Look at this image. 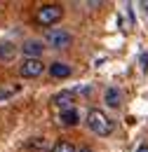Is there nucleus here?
<instances>
[{"instance_id":"nucleus-1","label":"nucleus","mask_w":148,"mask_h":152,"mask_svg":"<svg viewBox=\"0 0 148 152\" xmlns=\"http://www.w3.org/2000/svg\"><path fill=\"white\" fill-rule=\"evenodd\" d=\"M85 124H87V129H90L94 136H111L113 133V122L108 119V115L104 113V110H99V108H92V110L87 113Z\"/></svg>"},{"instance_id":"nucleus-2","label":"nucleus","mask_w":148,"mask_h":152,"mask_svg":"<svg viewBox=\"0 0 148 152\" xmlns=\"http://www.w3.org/2000/svg\"><path fill=\"white\" fill-rule=\"evenodd\" d=\"M45 45H50L54 49H66V47L73 45V35L66 28H50L45 33Z\"/></svg>"},{"instance_id":"nucleus-3","label":"nucleus","mask_w":148,"mask_h":152,"mask_svg":"<svg viewBox=\"0 0 148 152\" xmlns=\"http://www.w3.org/2000/svg\"><path fill=\"white\" fill-rule=\"evenodd\" d=\"M61 17H64L61 5H42L36 14V21L40 26H54L56 21H61Z\"/></svg>"},{"instance_id":"nucleus-4","label":"nucleus","mask_w":148,"mask_h":152,"mask_svg":"<svg viewBox=\"0 0 148 152\" xmlns=\"http://www.w3.org/2000/svg\"><path fill=\"white\" fill-rule=\"evenodd\" d=\"M45 73V63L42 58H24V63L19 66V75L26 80H36Z\"/></svg>"},{"instance_id":"nucleus-5","label":"nucleus","mask_w":148,"mask_h":152,"mask_svg":"<svg viewBox=\"0 0 148 152\" xmlns=\"http://www.w3.org/2000/svg\"><path fill=\"white\" fill-rule=\"evenodd\" d=\"M45 47L47 45H42V40H26L21 45V52L26 54V58H40L45 54Z\"/></svg>"},{"instance_id":"nucleus-6","label":"nucleus","mask_w":148,"mask_h":152,"mask_svg":"<svg viewBox=\"0 0 148 152\" xmlns=\"http://www.w3.org/2000/svg\"><path fill=\"white\" fill-rule=\"evenodd\" d=\"M52 103L59 108V113L71 110V108H75V94L73 91H59V94L52 98Z\"/></svg>"},{"instance_id":"nucleus-7","label":"nucleus","mask_w":148,"mask_h":152,"mask_svg":"<svg viewBox=\"0 0 148 152\" xmlns=\"http://www.w3.org/2000/svg\"><path fill=\"white\" fill-rule=\"evenodd\" d=\"M17 54H19V49L14 42H10V40L0 42V63H12L17 58Z\"/></svg>"},{"instance_id":"nucleus-8","label":"nucleus","mask_w":148,"mask_h":152,"mask_svg":"<svg viewBox=\"0 0 148 152\" xmlns=\"http://www.w3.org/2000/svg\"><path fill=\"white\" fill-rule=\"evenodd\" d=\"M71 66L68 63H64V61H54V63H50V75L54 77V80H66V77H71Z\"/></svg>"},{"instance_id":"nucleus-9","label":"nucleus","mask_w":148,"mask_h":152,"mask_svg":"<svg viewBox=\"0 0 148 152\" xmlns=\"http://www.w3.org/2000/svg\"><path fill=\"white\" fill-rule=\"evenodd\" d=\"M104 101H106V105H108V108L118 110V108L122 105V94H120V89H118V87H108V89H106V94H104Z\"/></svg>"},{"instance_id":"nucleus-10","label":"nucleus","mask_w":148,"mask_h":152,"mask_svg":"<svg viewBox=\"0 0 148 152\" xmlns=\"http://www.w3.org/2000/svg\"><path fill=\"white\" fill-rule=\"evenodd\" d=\"M78 122H80V115H78V110H75V108L59 113V124H61V126H75Z\"/></svg>"},{"instance_id":"nucleus-11","label":"nucleus","mask_w":148,"mask_h":152,"mask_svg":"<svg viewBox=\"0 0 148 152\" xmlns=\"http://www.w3.org/2000/svg\"><path fill=\"white\" fill-rule=\"evenodd\" d=\"M50 152H78V150H75L73 143H68V140H59V143H56Z\"/></svg>"},{"instance_id":"nucleus-12","label":"nucleus","mask_w":148,"mask_h":152,"mask_svg":"<svg viewBox=\"0 0 148 152\" xmlns=\"http://www.w3.org/2000/svg\"><path fill=\"white\" fill-rule=\"evenodd\" d=\"M28 150H36V152H45V138H33L28 143Z\"/></svg>"},{"instance_id":"nucleus-13","label":"nucleus","mask_w":148,"mask_h":152,"mask_svg":"<svg viewBox=\"0 0 148 152\" xmlns=\"http://www.w3.org/2000/svg\"><path fill=\"white\" fill-rule=\"evenodd\" d=\"M19 91V87H0V101L2 98H10L12 94H17Z\"/></svg>"},{"instance_id":"nucleus-14","label":"nucleus","mask_w":148,"mask_h":152,"mask_svg":"<svg viewBox=\"0 0 148 152\" xmlns=\"http://www.w3.org/2000/svg\"><path fill=\"white\" fill-rule=\"evenodd\" d=\"M141 66H144V68H148V54H141Z\"/></svg>"},{"instance_id":"nucleus-15","label":"nucleus","mask_w":148,"mask_h":152,"mask_svg":"<svg viewBox=\"0 0 148 152\" xmlns=\"http://www.w3.org/2000/svg\"><path fill=\"white\" fill-rule=\"evenodd\" d=\"M139 5H141V10H144V12H146V14H148V0H141Z\"/></svg>"},{"instance_id":"nucleus-16","label":"nucleus","mask_w":148,"mask_h":152,"mask_svg":"<svg viewBox=\"0 0 148 152\" xmlns=\"http://www.w3.org/2000/svg\"><path fill=\"white\" fill-rule=\"evenodd\" d=\"M80 152H94V150L90 148V145H80Z\"/></svg>"},{"instance_id":"nucleus-17","label":"nucleus","mask_w":148,"mask_h":152,"mask_svg":"<svg viewBox=\"0 0 148 152\" xmlns=\"http://www.w3.org/2000/svg\"><path fill=\"white\" fill-rule=\"evenodd\" d=\"M134 152H148V145H141V148H136Z\"/></svg>"}]
</instances>
